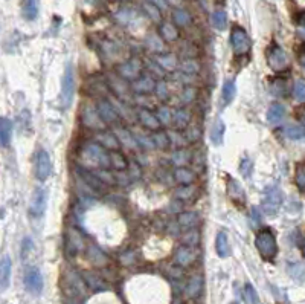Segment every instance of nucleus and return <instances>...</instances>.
Returning a JSON list of instances; mask_svg holds the SVG:
<instances>
[{
	"label": "nucleus",
	"instance_id": "603ef678",
	"mask_svg": "<svg viewBox=\"0 0 305 304\" xmlns=\"http://www.w3.org/2000/svg\"><path fill=\"white\" fill-rule=\"evenodd\" d=\"M157 98L160 100H167L169 97V89H168V84L167 81H164V79H160L159 83H156V89H154Z\"/></svg>",
	"mask_w": 305,
	"mask_h": 304
},
{
	"label": "nucleus",
	"instance_id": "5701e85b",
	"mask_svg": "<svg viewBox=\"0 0 305 304\" xmlns=\"http://www.w3.org/2000/svg\"><path fill=\"white\" fill-rule=\"evenodd\" d=\"M79 176H81L83 178V181L87 184V185H90L92 187V190H95V191H104L105 190V184L98 178V176H96L95 173H92V171H87V170H79Z\"/></svg>",
	"mask_w": 305,
	"mask_h": 304
},
{
	"label": "nucleus",
	"instance_id": "8fccbe9b",
	"mask_svg": "<svg viewBox=\"0 0 305 304\" xmlns=\"http://www.w3.org/2000/svg\"><path fill=\"white\" fill-rule=\"evenodd\" d=\"M244 297H246L249 304H260V297H258V294H256V291H255V287L250 283H247L244 286Z\"/></svg>",
	"mask_w": 305,
	"mask_h": 304
},
{
	"label": "nucleus",
	"instance_id": "bf43d9fd",
	"mask_svg": "<svg viewBox=\"0 0 305 304\" xmlns=\"http://www.w3.org/2000/svg\"><path fill=\"white\" fill-rule=\"evenodd\" d=\"M150 3H153V5H156L159 9H167V6H168V3H167V0H150Z\"/></svg>",
	"mask_w": 305,
	"mask_h": 304
},
{
	"label": "nucleus",
	"instance_id": "4468645a",
	"mask_svg": "<svg viewBox=\"0 0 305 304\" xmlns=\"http://www.w3.org/2000/svg\"><path fill=\"white\" fill-rule=\"evenodd\" d=\"M137 116H139L140 124L145 127L147 130L156 132V130L160 129V127H162V124H160V121L157 119L156 114H153V112H150L148 109H139Z\"/></svg>",
	"mask_w": 305,
	"mask_h": 304
},
{
	"label": "nucleus",
	"instance_id": "79ce46f5",
	"mask_svg": "<svg viewBox=\"0 0 305 304\" xmlns=\"http://www.w3.org/2000/svg\"><path fill=\"white\" fill-rule=\"evenodd\" d=\"M285 135L293 141H299L305 138V129L301 125H288L285 129Z\"/></svg>",
	"mask_w": 305,
	"mask_h": 304
},
{
	"label": "nucleus",
	"instance_id": "aec40b11",
	"mask_svg": "<svg viewBox=\"0 0 305 304\" xmlns=\"http://www.w3.org/2000/svg\"><path fill=\"white\" fill-rule=\"evenodd\" d=\"M172 122L177 130H185L191 124V112L186 109H177L172 114Z\"/></svg>",
	"mask_w": 305,
	"mask_h": 304
},
{
	"label": "nucleus",
	"instance_id": "680f3d73",
	"mask_svg": "<svg viewBox=\"0 0 305 304\" xmlns=\"http://www.w3.org/2000/svg\"><path fill=\"white\" fill-rule=\"evenodd\" d=\"M299 63H301V66L305 69V47L299 52Z\"/></svg>",
	"mask_w": 305,
	"mask_h": 304
},
{
	"label": "nucleus",
	"instance_id": "f704fd0d",
	"mask_svg": "<svg viewBox=\"0 0 305 304\" xmlns=\"http://www.w3.org/2000/svg\"><path fill=\"white\" fill-rule=\"evenodd\" d=\"M151 138H153V142H154V147H156V149L165 150V149H168V147L171 146L167 132H157V130H156V132L151 133Z\"/></svg>",
	"mask_w": 305,
	"mask_h": 304
},
{
	"label": "nucleus",
	"instance_id": "09e8293b",
	"mask_svg": "<svg viewBox=\"0 0 305 304\" xmlns=\"http://www.w3.org/2000/svg\"><path fill=\"white\" fill-rule=\"evenodd\" d=\"M174 196L177 197V199H180V200H186V199L194 196V187H192V185H182L180 188L175 190Z\"/></svg>",
	"mask_w": 305,
	"mask_h": 304
},
{
	"label": "nucleus",
	"instance_id": "473e14b6",
	"mask_svg": "<svg viewBox=\"0 0 305 304\" xmlns=\"http://www.w3.org/2000/svg\"><path fill=\"white\" fill-rule=\"evenodd\" d=\"M108 159H110V167H113V170L124 171L127 168L125 157L118 150H111V153H108Z\"/></svg>",
	"mask_w": 305,
	"mask_h": 304
},
{
	"label": "nucleus",
	"instance_id": "13d9d810",
	"mask_svg": "<svg viewBox=\"0 0 305 304\" xmlns=\"http://www.w3.org/2000/svg\"><path fill=\"white\" fill-rule=\"evenodd\" d=\"M139 165H136V164H132V167H130V179H137L139 176H140V170L137 168Z\"/></svg>",
	"mask_w": 305,
	"mask_h": 304
},
{
	"label": "nucleus",
	"instance_id": "72a5a7b5",
	"mask_svg": "<svg viewBox=\"0 0 305 304\" xmlns=\"http://www.w3.org/2000/svg\"><path fill=\"white\" fill-rule=\"evenodd\" d=\"M156 61L159 63L160 66H162V69L171 72V71H175V68H177V58H175V55L172 54H164V55H159L156 58Z\"/></svg>",
	"mask_w": 305,
	"mask_h": 304
},
{
	"label": "nucleus",
	"instance_id": "ea45409f",
	"mask_svg": "<svg viewBox=\"0 0 305 304\" xmlns=\"http://www.w3.org/2000/svg\"><path fill=\"white\" fill-rule=\"evenodd\" d=\"M133 133V136H135V139H136V142L139 144V147H142V149H145V150H150V149H156L154 147V142H153V138H151V135H143V133H140V132H132Z\"/></svg>",
	"mask_w": 305,
	"mask_h": 304
},
{
	"label": "nucleus",
	"instance_id": "f8f14e48",
	"mask_svg": "<svg viewBox=\"0 0 305 304\" xmlns=\"http://www.w3.org/2000/svg\"><path fill=\"white\" fill-rule=\"evenodd\" d=\"M96 110H98L100 116L102 118V121L105 124H115L119 121V114L115 107V104L107 100H100L98 104H96Z\"/></svg>",
	"mask_w": 305,
	"mask_h": 304
},
{
	"label": "nucleus",
	"instance_id": "dca6fc26",
	"mask_svg": "<svg viewBox=\"0 0 305 304\" xmlns=\"http://www.w3.org/2000/svg\"><path fill=\"white\" fill-rule=\"evenodd\" d=\"M197 259V251L192 246H180L177 249V254H175V263L180 266H189L191 263H194Z\"/></svg>",
	"mask_w": 305,
	"mask_h": 304
},
{
	"label": "nucleus",
	"instance_id": "39448f33",
	"mask_svg": "<svg viewBox=\"0 0 305 304\" xmlns=\"http://www.w3.org/2000/svg\"><path fill=\"white\" fill-rule=\"evenodd\" d=\"M75 97V74L72 66L69 65L64 71L63 81H61V106L64 109H69L73 103Z\"/></svg>",
	"mask_w": 305,
	"mask_h": 304
},
{
	"label": "nucleus",
	"instance_id": "9d476101",
	"mask_svg": "<svg viewBox=\"0 0 305 304\" xmlns=\"http://www.w3.org/2000/svg\"><path fill=\"white\" fill-rule=\"evenodd\" d=\"M25 286L32 295H40L43 291V275L38 267H29L25 274Z\"/></svg>",
	"mask_w": 305,
	"mask_h": 304
},
{
	"label": "nucleus",
	"instance_id": "4d7b16f0",
	"mask_svg": "<svg viewBox=\"0 0 305 304\" xmlns=\"http://www.w3.org/2000/svg\"><path fill=\"white\" fill-rule=\"evenodd\" d=\"M31 248H32V240H31L29 237L23 238V246H22V255H23V259L29 254V249H31Z\"/></svg>",
	"mask_w": 305,
	"mask_h": 304
},
{
	"label": "nucleus",
	"instance_id": "c03bdc74",
	"mask_svg": "<svg viewBox=\"0 0 305 304\" xmlns=\"http://www.w3.org/2000/svg\"><path fill=\"white\" fill-rule=\"evenodd\" d=\"M172 17H174V22L177 23L179 26H188L191 23V15L185 9H175L174 14H172Z\"/></svg>",
	"mask_w": 305,
	"mask_h": 304
},
{
	"label": "nucleus",
	"instance_id": "c9c22d12",
	"mask_svg": "<svg viewBox=\"0 0 305 304\" xmlns=\"http://www.w3.org/2000/svg\"><path fill=\"white\" fill-rule=\"evenodd\" d=\"M211 22H212L215 29L223 31V29H226V26H228V15H226V12L221 11V9L215 11L212 14V17H211Z\"/></svg>",
	"mask_w": 305,
	"mask_h": 304
},
{
	"label": "nucleus",
	"instance_id": "f03ea898",
	"mask_svg": "<svg viewBox=\"0 0 305 304\" xmlns=\"http://www.w3.org/2000/svg\"><path fill=\"white\" fill-rule=\"evenodd\" d=\"M83 159H86V165L89 167H98V168H108L110 167V159L108 153L101 144H87L83 150Z\"/></svg>",
	"mask_w": 305,
	"mask_h": 304
},
{
	"label": "nucleus",
	"instance_id": "de8ad7c7",
	"mask_svg": "<svg viewBox=\"0 0 305 304\" xmlns=\"http://www.w3.org/2000/svg\"><path fill=\"white\" fill-rule=\"evenodd\" d=\"M147 43H148V47L151 51H154V52H157V54H160L164 51V41H162V38H160L159 36H148V38H147Z\"/></svg>",
	"mask_w": 305,
	"mask_h": 304
},
{
	"label": "nucleus",
	"instance_id": "393cba45",
	"mask_svg": "<svg viewBox=\"0 0 305 304\" xmlns=\"http://www.w3.org/2000/svg\"><path fill=\"white\" fill-rule=\"evenodd\" d=\"M191 159H192L191 152L182 147V149H177V150L172 153L171 162H172L174 167H186V164L191 162Z\"/></svg>",
	"mask_w": 305,
	"mask_h": 304
},
{
	"label": "nucleus",
	"instance_id": "a211bd4d",
	"mask_svg": "<svg viewBox=\"0 0 305 304\" xmlns=\"http://www.w3.org/2000/svg\"><path fill=\"white\" fill-rule=\"evenodd\" d=\"M11 270H12V262L8 255L2 259L0 262V289L5 291L6 287L9 286L11 281Z\"/></svg>",
	"mask_w": 305,
	"mask_h": 304
},
{
	"label": "nucleus",
	"instance_id": "a19ab883",
	"mask_svg": "<svg viewBox=\"0 0 305 304\" xmlns=\"http://www.w3.org/2000/svg\"><path fill=\"white\" fill-rule=\"evenodd\" d=\"M167 135H168V139H169V144H174L175 147L177 149H182L185 144L188 142L186 141V138H185V135L182 133V132H179V130H171V132H167Z\"/></svg>",
	"mask_w": 305,
	"mask_h": 304
},
{
	"label": "nucleus",
	"instance_id": "1a4fd4ad",
	"mask_svg": "<svg viewBox=\"0 0 305 304\" xmlns=\"http://www.w3.org/2000/svg\"><path fill=\"white\" fill-rule=\"evenodd\" d=\"M47 206V191L44 188H37L32 194L29 203V214L32 217H41Z\"/></svg>",
	"mask_w": 305,
	"mask_h": 304
},
{
	"label": "nucleus",
	"instance_id": "423d86ee",
	"mask_svg": "<svg viewBox=\"0 0 305 304\" xmlns=\"http://www.w3.org/2000/svg\"><path fill=\"white\" fill-rule=\"evenodd\" d=\"M282 203V193L279 187L273 185V187H269L264 193V199H263V210L267 216L273 217L281 208Z\"/></svg>",
	"mask_w": 305,
	"mask_h": 304
},
{
	"label": "nucleus",
	"instance_id": "7c9ffc66",
	"mask_svg": "<svg viewBox=\"0 0 305 304\" xmlns=\"http://www.w3.org/2000/svg\"><path fill=\"white\" fill-rule=\"evenodd\" d=\"M23 15L28 20H35L38 15V0H23Z\"/></svg>",
	"mask_w": 305,
	"mask_h": 304
},
{
	"label": "nucleus",
	"instance_id": "37998d69",
	"mask_svg": "<svg viewBox=\"0 0 305 304\" xmlns=\"http://www.w3.org/2000/svg\"><path fill=\"white\" fill-rule=\"evenodd\" d=\"M96 176H98V178L105 184V185H113V184H116V174L115 173H111V171H108L107 168H101V170H96V171H93Z\"/></svg>",
	"mask_w": 305,
	"mask_h": 304
},
{
	"label": "nucleus",
	"instance_id": "9b49d317",
	"mask_svg": "<svg viewBox=\"0 0 305 304\" xmlns=\"http://www.w3.org/2000/svg\"><path fill=\"white\" fill-rule=\"evenodd\" d=\"M118 72H119V76H122L127 81H135L142 74V63L137 60V58H132L118 68Z\"/></svg>",
	"mask_w": 305,
	"mask_h": 304
},
{
	"label": "nucleus",
	"instance_id": "4c0bfd02",
	"mask_svg": "<svg viewBox=\"0 0 305 304\" xmlns=\"http://www.w3.org/2000/svg\"><path fill=\"white\" fill-rule=\"evenodd\" d=\"M160 34H162V37L167 41H174L179 38V33L172 23H164L162 28H160Z\"/></svg>",
	"mask_w": 305,
	"mask_h": 304
},
{
	"label": "nucleus",
	"instance_id": "20e7f679",
	"mask_svg": "<svg viewBox=\"0 0 305 304\" xmlns=\"http://www.w3.org/2000/svg\"><path fill=\"white\" fill-rule=\"evenodd\" d=\"M231 46L234 55L243 57L250 51V38L241 26H234L231 31Z\"/></svg>",
	"mask_w": 305,
	"mask_h": 304
},
{
	"label": "nucleus",
	"instance_id": "cd10ccee",
	"mask_svg": "<svg viewBox=\"0 0 305 304\" xmlns=\"http://www.w3.org/2000/svg\"><path fill=\"white\" fill-rule=\"evenodd\" d=\"M284 115H285V109H284L282 104H278V103L271 104L267 110V121L270 124H278V122L282 121Z\"/></svg>",
	"mask_w": 305,
	"mask_h": 304
},
{
	"label": "nucleus",
	"instance_id": "69168bd1",
	"mask_svg": "<svg viewBox=\"0 0 305 304\" xmlns=\"http://www.w3.org/2000/svg\"><path fill=\"white\" fill-rule=\"evenodd\" d=\"M302 255L305 257V238H304V242H302Z\"/></svg>",
	"mask_w": 305,
	"mask_h": 304
},
{
	"label": "nucleus",
	"instance_id": "6e6d98bb",
	"mask_svg": "<svg viewBox=\"0 0 305 304\" xmlns=\"http://www.w3.org/2000/svg\"><path fill=\"white\" fill-rule=\"evenodd\" d=\"M143 8H145V11H147V14L150 15L151 20L160 22V9H159L156 5H153V3H145V5H143Z\"/></svg>",
	"mask_w": 305,
	"mask_h": 304
},
{
	"label": "nucleus",
	"instance_id": "f257e3e1",
	"mask_svg": "<svg viewBox=\"0 0 305 304\" xmlns=\"http://www.w3.org/2000/svg\"><path fill=\"white\" fill-rule=\"evenodd\" d=\"M255 246L261 254L264 260H273L278 254V245H276V237L270 228H263L256 232L255 237Z\"/></svg>",
	"mask_w": 305,
	"mask_h": 304
},
{
	"label": "nucleus",
	"instance_id": "a878e982",
	"mask_svg": "<svg viewBox=\"0 0 305 304\" xmlns=\"http://www.w3.org/2000/svg\"><path fill=\"white\" fill-rule=\"evenodd\" d=\"M115 133H116L118 139L124 144L127 149H130V150H137V149H139V144L136 142V139H135V136H133L132 132L119 129V127H118V129L115 130Z\"/></svg>",
	"mask_w": 305,
	"mask_h": 304
},
{
	"label": "nucleus",
	"instance_id": "ddd939ff",
	"mask_svg": "<svg viewBox=\"0 0 305 304\" xmlns=\"http://www.w3.org/2000/svg\"><path fill=\"white\" fill-rule=\"evenodd\" d=\"M226 190H228V194H229L232 202H235L238 205H244L246 203L244 188L241 187V184H239L238 181H235L234 178H229L228 184H226Z\"/></svg>",
	"mask_w": 305,
	"mask_h": 304
},
{
	"label": "nucleus",
	"instance_id": "0eeeda50",
	"mask_svg": "<svg viewBox=\"0 0 305 304\" xmlns=\"http://www.w3.org/2000/svg\"><path fill=\"white\" fill-rule=\"evenodd\" d=\"M81 119H83V124L87 127L90 130H105V122L102 121V118L100 116L98 110L96 107L90 106V104H86L81 110Z\"/></svg>",
	"mask_w": 305,
	"mask_h": 304
},
{
	"label": "nucleus",
	"instance_id": "bb28decb",
	"mask_svg": "<svg viewBox=\"0 0 305 304\" xmlns=\"http://www.w3.org/2000/svg\"><path fill=\"white\" fill-rule=\"evenodd\" d=\"M224 130H226V125H224V122L221 119H217L212 125V129H211V141L214 146H221L223 144V139H224Z\"/></svg>",
	"mask_w": 305,
	"mask_h": 304
},
{
	"label": "nucleus",
	"instance_id": "58836bf2",
	"mask_svg": "<svg viewBox=\"0 0 305 304\" xmlns=\"http://www.w3.org/2000/svg\"><path fill=\"white\" fill-rule=\"evenodd\" d=\"M156 116L162 125H169L172 122V112L167 106H160L156 110Z\"/></svg>",
	"mask_w": 305,
	"mask_h": 304
},
{
	"label": "nucleus",
	"instance_id": "f3484780",
	"mask_svg": "<svg viewBox=\"0 0 305 304\" xmlns=\"http://www.w3.org/2000/svg\"><path fill=\"white\" fill-rule=\"evenodd\" d=\"M96 141H98L104 149H108V150H118L121 147V141L118 139L115 132H100L96 135Z\"/></svg>",
	"mask_w": 305,
	"mask_h": 304
},
{
	"label": "nucleus",
	"instance_id": "7ed1b4c3",
	"mask_svg": "<svg viewBox=\"0 0 305 304\" xmlns=\"http://www.w3.org/2000/svg\"><path fill=\"white\" fill-rule=\"evenodd\" d=\"M266 57H267V65L270 66L271 71L284 72V71H287L288 68H290V58H288L287 52L276 43L269 46Z\"/></svg>",
	"mask_w": 305,
	"mask_h": 304
},
{
	"label": "nucleus",
	"instance_id": "e433bc0d",
	"mask_svg": "<svg viewBox=\"0 0 305 304\" xmlns=\"http://www.w3.org/2000/svg\"><path fill=\"white\" fill-rule=\"evenodd\" d=\"M180 71L183 74H188V75H194L200 71V65L194 58H186L180 63Z\"/></svg>",
	"mask_w": 305,
	"mask_h": 304
},
{
	"label": "nucleus",
	"instance_id": "052dcab7",
	"mask_svg": "<svg viewBox=\"0 0 305 304\" xmlns=\"http://www.w3.org/2000/svg\"><path fill=\"white\" fill-rule=\"evenodd\" d=\"M298 23H299L301 26H305V9H304L302 12H299V15H298Z\"/></svg>",
	"mask_w": 305,
	"mask_h": 304
},
{
	"label": "nucleus",
	"instance_id": "338daca9",
	"mask_svg": "<svg viewBox=\"0 0 305 304\" xmlns=\"http://www.w3.org/2000/svg\"><path fill=\"white\" fill-rule=\"evenodd\" d=\"M232 304H238V303H232Z\"/></svg>",
	"mask_w": 305,
	"mask_h": 304
},
{
	"label": "nucleus",
	"instance_id": "a18cd8bd",
	"mask_svg": "<svg viewBox=\"0 0 305 304\" xmlns=\"http://www.w3.org/2000/svg\"><path fill=\"white\" fill-rule=\"evenodd\" d=\"M197 98V89L196 87H192V86H188L182 90L180 93V101L183 104H191V103H194Z\"/></svg>",
	"mask_w": 305,
	"mask_h": 304
},
{
	"label": "nucleus",
	"instance_id": "c85d7f7f",
	"mask_svg": "<svg viewBox=\"0 0 305 304\" xmlns=\"http://www.w3.org/2000/svg\"><path fill=\"white\" fill-rule=\"evenodd\" d=\"M202 289H203V277L202 275H194L189 280V283L186 286V294L191 298H196L202 294Z\"/></svg>",
	"mask_w": 305,
	"mask_h": 304
},
{
	"label": "nucleus",
	"instance_id": "4be33fe9",
	"mask_svg": "<svg viewBox=\"0 0 305 304\" xmlns=\"http://www.w3.org/2000/svg\"><path fill=\"white\" fill-rule=\"evenodd\" d=\"M11 138H12V122L11 119L2 116L0 118V146L9 147Z\"/></svg>",
	"mask_w": 305,
	"mask_h": 304
},
{
	"label": "nucleus",
	"instance_id": "2f4dec72",
	"mask_svg": "<svg viewBox=\"0 0 305 304\" xmlns=\"http://www.w3.org/2000/svg\"><path fill=\"white\" fill-rule=\"evenodd\" d=\"M270 92L275 95V97H285L288 92V86H287V79L284 78H275L271 79L270 83Z\"/></svg>",
	"mask_w": 305,
	"mask_h": 304
},
{
	"label": "nucleus",
	"instance_id": "e2e57ef3",
	"mask_svg": "<svg viewBox=\"0 0 305 304\" xmlns=\"http://www.w3.org/2000/svg\"><path fill=\"white\" fill-rule=\"evenodd\" d=\"M167 3H171V5L179 6V5L182 3V0H167Z\"/></svg>",
	"mask_w": 305,
	"mask_h": 304
},
{
	"label": "nucleus",
	"instance_id": "6e6552de",
	"mask_svg": "<svg viewBox=\"0 0 305 304\" xmlns=\"http://www.w3.org/2000/svg\"><path fill=\"white\" fill-rule=\"evenodd\" d=\"M34 171H35V178L40 182H44L52 173V162L51 157L47 154L46 150H38L35 154V164H34Z\"/></svg>",
	"mask_w": 305,
	"mask_h": 304
},
{
	"label": "nucleus",
	"instance_id": "3c124183",
	"mask_svg": "<svg viewBox=\"0 0 305 304\" xmlns=\"http://www.w3.org/2000/svg\"><path fill=\"white\" fill-rule=\"evenodd\" d=\"M293 97L296 101L305 103V81H302V79L296 81V84L293 87Z\"/></svg>",
	"mask_w": 305,
	"mask_h": 304
},
{
	"label": "nucleus",
	"instance_id": "c756f323",
	"mask_svg": "<svg viewBox=\"0 0 305 304\" xmlns=\"http://www.w3.org/2000/svg\"><path fill=\"white\" fill-rule=\"evenodd\" d=\"M235 93H237V86L232 79H228L226 83L223 84V89H221V100L224 104H231L235 98Z\"/></svg>",
	"mask_w": 305,
	"mask_h": 304
},
{
	"label": "nucleus",
	"instance_id": "6ab92c4d",
	"mask_svg": "<svg viewBox=\"0 0 305 304\" xmlns=\"http://www.w3.org/2000/svg\"><path fill=\"white\" fill-rule=\"evenodd\" d=\"M215 249H217V254L220 259H228L231 255V245H229V238H228V234L220 231L217 234V238H215Z\"/></svg>",
	"mask_w": 305,
	"mask_h": 304
},
{
	"label": "nucleus",
	"instance_id": "0e129e2a",
	"mask_svg": "<svg viewBox=\"0 0 305 304\" xmlns=\"http://www.w3.org/2000/svg\"><path fill=\"white\" fill-rule=\"evenodd\" d=\"M301 119H302V122L305 124V110H302V114H301Z\"/></svg>",
	"mask_w": 305,
	"mask_h": 304
},
{
	"label": "nucleus",
	"instance_id": "412c9836",
	"mask_svg": "<svg viewBox=\"0 0 305 304\" xmlns=\"http://www.w3.org/2000/svg\"><path fill=\"white\" fill-rule=\"evenodd\" d=\"M172 178L182 185H191L196 181V173L188 167H177L172 173Z\"/></svg>",
	"mask_w": 305,
	"mask_h": 304
},
{
	"label": "nucleus",
	"instance_id": "2eb2a0df",
	"mask_svg": "<svg viewBox=\"0 0 305 304\" xmlns=\"http://www.w3.org/2000/svg\"><path fill=\"white\" fill-rule=\"evenodd\" d=\"M154 89H156V83L151 75H140L137 79L133 81V90L137 95H148Z\"/></svg>",
	"mask_w": 305,
	"mask_h": 304
},
{
	"label": "nucleus",
	"instance_id": "5fc2aeb1",
	"mask_svg": "<svg viewBox=\"0 0 305 304\" xmlns=\"http://www.w3.org/2000/svg\"><path fill=\"white\" fill-rule=\"evenodd\" d=\"M183 135H185L188 142H194L200 138V129L199 127H194V125H189L183 130Z\"/></svg>",
	"mask_w": 305,
	"mask_h": 304
},
{
	"label": "nucleus",
	"instance_id": "864d4df0",
	"mask_svg": "<svg viewBox=\"0 0 305 304\" xmlns=\"http://www.w3.org/2000/svg\"><path fill=\"white\" fill-rule=\"evenodd\" d=\"M295 181H296V185L301 191L305 193V164H301L298 168H296V174H295Z\"/></svg>",
	"mask_w": 305,
	"mask_h": 304
},
{
	"label": "nucleus",
	"instance_id": "b1692460",
	"mask_svg": "<svg viewBox=\"0 0 305 304\" xmlns=\"http://www.w3.org/2000/svg\"><path fill=\"white\" fill-rule=\"evenodd\" d=\"M200 217L197 213L194 211H183L177 216V223H179V227L185 228V229H192V228H196L197 227V223H199Z\"/></svg>",
	"mask_w": 305,
	"mask_h": 304
},
{
	"label": "nucleus",
	"instance_id": "49530a36",
	"mask_svg": "<svg viewBox=\"0 0 305 304\" xmlns=\"http://www.w3.org/2000/svg\"><path fill=\"white\" fill-rule=\"evenodd\" d=\"M183 242H185V245L186 246H192L194 248L199 242H200V232L197 231V229H189L185 235H183Z\"/></svg>",
	"mask_w": 305,
	"mask_h": 304
}]
</instances>
